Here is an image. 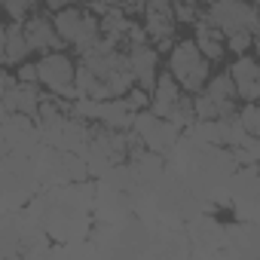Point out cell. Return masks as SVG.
I'll use <instances>...</instances> for the list:
<instances>
[{"instance_id":"obj_1","label":"cell","mask_w":260,"mask_h":260,"mask_svg":"<svg viewBox=\"0 0 260 260\" xmlns=\"http://www.w3.org/2000/svg\"><path fill=\"white\" fill-rule=\"evenodd\" d=\"M169 74L175 77L181 92L196 95V92H202V86L211 74V64L205 61V55L196 49L193 40H178L169 52Z\"/></svg>"},{"instance_id":"obj_2","label":"cell","mask_w":260,"mask_h":260,"mask_svg":"<svg viewBox=\"0 0 260 260\" xmlns=\"http://www.w3.org/2000/svg\"><path fill=\"white\" fill-rule=\"evenodd\" d=\"M37 64V83H43L55 98H77V89H74V71H77V61L64 52V49H52V52H43Z\"/></svg>"},{"instance_id":"obj_3","label":"cell","mask_w":260,"mask_h":260,"mask_svg":"<svg viewBox=\"0 0 260 260\" xmlns=\"http://www.w3.org/2000/svg\"><path fill=\"white\" fill-rule=\"evenodd\" d=\"M205 19L220 34H230V31L257 34V7H254V0H211Z\"/></svg>"},{"instance_id":"obj_4","label":"cell","mask_w":260,"mask_h":260,"mask_svg":"<svg viewBox=\"0 0 260 260\" xmlns=\"http://www.w3.org/2000/svg\"><path fill=\"white\" fill-rule=\"evenodd\" d=\"M125 64H128V74L138 83V89L150 92L153 83H156V68H159V49L150 46L147 40L144 43H128V52H125Z\"/></svg>"},{"instance_id":"obj_5","label":"cell","mask_w":260,"mask_h":260,"mask_svg":"<svg viewBox=\"0 0 260 260\" xmlns=\"http://www.w3.org/2000/svg\"><path fill=\"white\" fill-rule=\"evenodd\" d=\"M226 74L233 77V86H236V98L239 101H257V95H260V64L251 55L242 52Z\"/></svg>"},{"instance_id":"obj_6","label":"cell","mask_w":260,"mask_h":260,"mask_svg":"<svg viewBox=\"0 0 260 260\" xmlns=\"http://www.w3.org/2000/svg\"><path fill=\"white\" fill-rule=\"evenodd\" d=\"M22 34L31 46V52H52V49H61V37L55 34L52 28V19H43V16H28L25 25H22Z\"/></svg>"},{"instance_id":"obj_7","label":"cell","mask_w":260,"mask_h":260,"mask_svg":"<svg viewBox=\"0 0 260 260\" xmlns=\"http://www.w3.org/2000/svg\"><path fill=\"white\" fill-rule=\"evenodd\" d=\"M40 86L37 83H13L4 95H0V101H4L7 113H25V116H37V104H40Z\"/></svg>"},{"instance_id":"obj_8","label":"cell","mask_w":260,"mask_h":260,"mask_svg":"<svg viewBox=\"0 0 260 260\" xmlns=\"http://www.w3.org/2000/svg\"><path fill=\"white\" fill-rule=\"evenodd\" d=\"M202 92L217 104L220 119H230V116L236 113V86H233V77H230V74H214V77L208 74Z\"/></svg>"},{"instance_id":"obj_9","label":"cell","mask_w":260,"mask_h":260,"mask_svg":"<svg viewBox=\"0 0 260 260\" xmlns=\"http://www.w3.org/2000/svg\"><path fill=\"white\" fill-rule=\"evenodd\" d=\"M184 92H181V86L175 83V77L166 71V74H156V83H153V89H150V110L156 113V116H166L175 104H178V98H181Z\"/></svg>"},{"instance_id":"obj_10","label":"cell","mask_w":260,"mask_h":260,"mask_svg":"<svg viewBox=\"0 0 260 260\" xmlns=\"http://www.w3.org/2000/svg\"><path fill=\"white\" fill-rule=\"evenodd\" d=\"M95 119L107 128L125 132V128L132 125V110H128V104L122 98H104V101H98V116Z\"/></svg>"},{"instance_id":"obj_11","label":"cell","mask_w":260,"mask_h":260,"mask_svg":"<svg viewBox=\"0 0 260 260\" xmlns=\"http://www.w3.org/2000/svg\"><path fill=\"white\" fill-rule=\"evenodd\" d=\"M28 52H31V46H28V40L22 34V22L7 25V40H4V49H0V61L7 68H16V64H22L28 58Z\"/></svg>"},{"instance_id":"obj_12","label":"cell","mask_w":260,"mask_h":260,"mask_svg":"<svg viewBox=\"0 0 260 260\" xmlns=\"http://www.w3.org/2000/svg\"><path fill=\"white\" fill-rule=\"evenodd\" d=\"M196 49L205 55V61H220L223 55H226V46H223V40H220V31L217 28H211L208 22H196Z\"/></svg>"},{"instance_id":"obj_13","label":"cell","mask_w":260,"mask_h":260,"mask_svg":"<svg viewBox=\"0 0 260 260\" xmlns=\"http://www.w3.org/2000/svg\"><path fill=\"white\" fill-rule=\"evenodd\" d=\"M80 25H83V10H77L71 4L55 10V16H52V28L61 37V43H74V37L80 34Z\"/></svg>"},{"instance_id":"obj_14","label":"cell","mask_w":260,"mask_h":260,"mask_svg":"<svg viewBox=\"0 0 260 260\" xmlns=\"http://www.w3.org/2000/svg\"><path fill=\"white\" fill-rule=\"evenodd\" d=\"M0 4H4V10H7V16H10L13 22H25L28 16L37 13L40 0H0Z\"/></svg>"},{"instance_id":"obj_15","label":"cell","mask_w":260,"mask_h":260,"mask_svg":"<svg viewBox=\"0 0 260 260\" xmlns=\"http://www.w3.org/2000/svg\"><path fill=\"white\" fill-rule=\"evenodd\" d=\"M236 119H239V125L245 128L248 135H257V132H260V110H257V101H245L242 110L236 113Z\"/></svg>"},{"instance_id":"obj_16","label":"cell","mask_w":260,"mask_h":260,"mask_svg":"<svg viewBox=\"0 0 260 260\" xmlns=\"http://www.w3.org/2000/svg\"><path fill=\"white\" fill-rule=\"evenodd\" d=\"M193 116L196 119H217L220 110H217V104L205 92H196V98H193Z\"/></svg>"},{"instance_id":"obj_17","label":"cell","mask_w":260,"mask_h":260,"mask_svg":"<svg viewBox=\"0 0 260 260\" xmlns=\"http://www.w3.org/2000/svg\"><path fill=\"white\" fill-rule=\"evenodd\" d=\"M251 43H254V34H248V31H230L226 34V49H233L236 55H242V52H248L251 49Z\"/></svg>"},{"instance_id":"obj_18","label":"cell","mask_w":260,"mask_h":260,"mask_svg":"<svg viewBox=\"0 0 260 260\" xmlns=\"http://www.w3.org/2000/svg\"><path fill=\"white\" fill-rule=\"evenodd\" d=\"M122 101L128 104V110L135 113V110H144V107H150V92H144V89H135V86H132V89H128V92L122 95Z\"/></svg>"},{"instance_id":"obj_19","label":"cell","mask_w":260,"mask_h":260,"mask_svg":"<svg viewBox=\"0 0 260 260\" xmlns=\"http://www.w3.org/2000/svg\"><path fill=\"white\" fill-rule=\"evenodd\" d=\"M16 80H19V83H37V64H25V61H22V68L16 71ZM37 86H40V83H37Z\"/></svg>"},{"instance_id":"obj_20","label":"cell","mask_w":260,"mask_h":260,"mask_svg":"<svg viewBox=\"0 0 260 260\" xmlns=\"http://www.w3.org/2000/svg\"><path fill=\"white\" fill-rule=\"evenodd\" d=\"M13 83H16V80H13L10 74H0V95H4V92H7V89L13 86Z\"/></svg>"},{"instance_id":"obj_21","label":"cell","mask_w":260,"mask_h":260,"mask_svg":"<svg viewBox=\"0 0 260 260\" xmlns=\"http://www.w3.org/2000/svg\"><path fill=\"white\" fill-rule=\"evenodd\" d=\"M7 119V107H4V101H0V122Z\"/></svg>"},{"instance_id":"obj_22","label":"cell","mask_w":260,"mask_h":260,"mask_svg":"<svg viewBox=\"0 0 260 260\" xmlns=\"http://www.w3.org/2000/svg\"><path fill=\"white\" fill-rule=\"evenodd\" d=\"M83 4H92V0H83Z\"/></svg>"}]
</instances>
